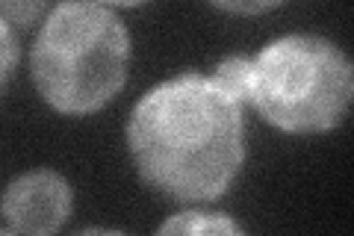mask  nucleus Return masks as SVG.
Wrapping results in <instances>:
<instances>
[{"label": "nucleus", "instance_id": "10", "mask_svg": "<svg viewBox=\"0 0 354 236\" xmlns=\"http://www.w3.org/2000/svg\"><path fill=\"white\" fill-rule=\"evenodd\" d=\"M74 236H127V233L109 230V228H88V230H80V233H74Z\"/></svg>", "mask_w": 354, "mask_h": 236}, {"label": "nucleus", "instance_id": "4", "mask_svg": "<svg viewBox=\"0 0 354 236\" xmlns=\"http://www.w3.org/2000/svg\"><path fill=\"white\" fill-rule=\"evenodd\" d=\"M0 210L21 236H53L71 212V186L50 168H36L6 186Z\"/></svg>", "mask_w": 354, "mask_h": 236}, {"label": "nucleus", "instance_id": "9", "mask_svg": "<svg viewBox=\"0 0 354 236\" xmlns=\"http://www.w3.org/2000/svg\"><path fill=\"white\" fill-rule=\"evenodd\" d=\"M278 3H218V9H225V12H266Z\"/></svg>", "mask_w": 354, "mask_h": 236}, {"label": "nucleus", "instance_id": "2", "mask_svg": "<svg viewBox=\"0 0 354 236\" xmlns=\"http://www.w3.org/2000/svg\"><path fill=\"white\" fill-rule=\"evenodd\" d=\"M130 33L106 3H59L48 12L30 53L39 95L65 116H88L127 80Z\"/></svg>", "mask_w": 354, "mask_h": 236}, {"label": "nucleus", "instance_id": "11", "mask_svg": "<svg viewBox=\"0 0 354 236\" xmlns=\"http://www.w3.org/2000/svg\"><path fill=\"white\" fill-rule=\"evenodd\" d=\"M0 236H15V233H9L6 228H0Z\"/></svg>", "mask_w": 354, "mask_h": 236}, {"label": "nucleus", "instance_id": "7", "mask_svg": "<svg viewBox=\"0 0 354 236\" xmlns=\"http://www.w3.org/2000/svg\"><path fill=\"white\" fill-rule=\"evenodd\" d=\"M15 65H18V39H15L12 27L0 18V89L12 77Z\"/></svg>", "mask_w": 354, "mask_h": 236}, {"label": "nucleus", "instance_id": "3", "mask_svg": "<svg viewBox=\"0 0 354 236\" xmlns=\"http://www.w3.org/2000/svg\"><path fill=\"white\" fill-rule=\"evenodd\" d=\"M354 69L334 42L290 33L269 42L251 60L248 100L286 133L334 130L351 104Z\"/></svg>", "mask_w": 354, "mask_h": 236}, {"label": "nucleus", "instance_id": "5", "mask_svg": "<svg viewBox=\"0 0 354 236\" xmlns=\"http://www.w3.org/2000/svg\"><path fill=\"white\" fill-rule=\"evenodd\" d=\"M157 236H248L239 224L225 212L209 210H186L174 212L160 224Z\"/></svg>", "mask_w": 354, "mask_h": 236}, {"label": "nucleus", "instance_id": "6", "mask_svg": "<svg viewBox=\"0 0 354 236\" xmlns=\"http://www.w3.org/2000/svg\"><path fill=\"white\" fill-rule=\"evenodd\" d=\"M213 80L242 104V100H248V89H251V60L248 56H225L216 65Z\"/></svg>", "mask_w": 354, "mask_h": 236}, {"label": "nucleus", "instance_id": "1", "mask_svg": "<svg viewBox=\"0 0 354 236\" xmlns=\"http://www.w3.org/2000/svg\"><path fill=\"white\" fill-rule=\"evenodd\" d=\"M127 148L153 189L180 201H213L245 160L242 104L207 74L169 77L136 100Z\"/></svg>", "mask_w": 354, "mask_h": 236}, {"label": "nucleus", "instance_id": "8", "mask_svg": "<svg viewBox=\"0 0 354 236\" xmlns=\"http://www.w3.org/2000/svg\"><path fill=\"white\" fill-rule=\"evenodd\" d=\"M44 9H48L44 3H0V18H3L9 27L12 24L27 27L44 12Z\"/></svg>", "mask_w": 354, "mask_h": 236}]
</instances>
